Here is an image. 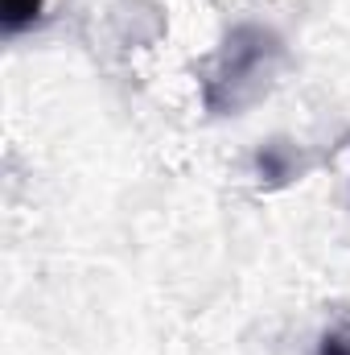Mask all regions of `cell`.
<instances>
[{"instance_id":"obj_3","label":"cell","mask_w":350,"mask_h":355,"mask_svg":"<svg viewBox=\"0 0 350 355\" xmlns=\"http://www.w3.org/2000/svg\"><path fill=\"white\" fill-rule=\"evenodd\" d=\"M317 355H350V322H338L322 335L317 343Z\"/></svg>"},{"instance_id":"obj_2","label":"cell","mask_w":350,"mask_h":355,"mask_svg":"<svg viewBox=\"0 0 350 355\" xmlns=\"http://www.w3.org/2000/svg\"><path fill=\"white\" fill-rule=\"evenodd\" d=\"M42 17V0H4V33H21Z\"/></svg>"},{"instance_id":"obj_1","label":"cell","mask_w":350,"mask_h":355,"mask_svg":"<svg viewBox=\"0 0 350 355\" xmlns=\"http://www.w3.org/2000/svg\"><path fill=\"white\" fill-rule=\"evenodd\" d=\"M284 58V46L264 25H235L223 46L202 67V103L214 116H235L252 99H260L276 67Z\"/></svg>"}]
</instances>
